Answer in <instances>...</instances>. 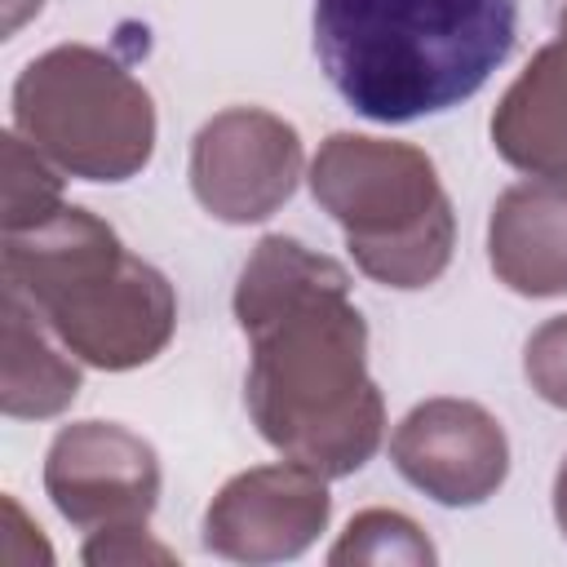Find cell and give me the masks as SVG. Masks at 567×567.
<instances>
[{
    "label": "cell",
    "instance_id": "cell-7",
    "mask_svg": "<svg viewBox=\"0 0 567 567\" xmlns=\"http://www.w3.org/2000/svg\"><path fill=\"white\" fill-rule=\"evenodd\" d=\"M44 492L53 509L84 532L146 523L159 505V456L128 425L71 421L49 443Z\"/></svg>",
    "mask_w": 567,
    "mask_h": 567
},
{
    "label": "cell",
    "instance_id": "cell-17",
    "mask_svg": "<svg viewBox=\"0 0 567 567\" xmlns=\"http://www.w3.org/2000/svg\"><path fill=\"white\" fill-rule=\"evenodd\" d=\"M0 505H4V527H0V532H4V540H0V563H4V567H18V554H22L18 545H27L31 563H53V549L44 545L40 527H35V523L22 514V505H18L13 496H4Z\"/></svg>",
    "mask_w": 567,
    "mask_h": 567
},
{
    "label": "cell",
    "instance_id": "cell-6",
    "mask_svg": "<svg viewBox=\"0 0 567 567\" xmlns=\"http://www.w3.org/2000/svg\"><path fill=\"white\" fill-rule=\"evenodd\" d=\"M306 168L297 128L261 106H226L199 124L190 142V190L199 208L226 226L275 217Z\"/></svg>",
    "mask_w": 567,
    "mask_h": 567
},
{
    "label": "cell",
    "instance_id": "cell-5",
    "mask_svg": "<svg viewBox=\"0 0 567 567\" xmlns=\"http://www.w3.org/2000/svg\"><path fill=\"white\" fill-rule=\"evenodd\" d=\"M13 133L84 182H128L155 155L146 84L93 44H53L13 80Z\"/></svg>",
    "mask_w": 567,
    "mask_h": 567
},
{
    "label": "cell",
    "instance_id": "cell-13",
    "mask_svg": "<svg viewBox=\"0 0 567 567\" xmlns=\"http://www.w3.org/2000/svg\"><path fill=\"white\" fill-rule=\"evenodd\" d=\"M0 186H4V235L13 230H31L44 217H53L66 199H62V168H53L22 133H4L0 137Z\"/></svg>",
    "mask_w": 567,
    "mask_h": 567
},
{
    "label": "cell",
    "instance_id": "cell-4",
    "mask_svg": "<svg viewBox=\"0 0 567 567\" xmlns=\"http://www.w3.org/2000/svg\"><path fill=\"white\" fill-rule=\"evenodd\" d=\"M310 195L341 226L354 266L385 288H430L456 248L452 199L412 142L332 133L310 159Z\"/></svg>",
    "mask_w": 567,
    "mask_h": 567
},
{
    "label": "cell",
    "instance_id": "cell-10",
    "mask_svg": "<svg viewBox=\"0 0 567 567\" xmlns=\"http://www.w3.org/2000/svg\"><path fill=\"white\" fill-rule=\"evenodd\" d=\"M487 261L518 297L567 292V182L532 177L496 195L487 217Z\"/></svg>",
    "mask_w": 567,
    "mask_h": 567
},
{
    "label": "cell",
    "instance_id": "cell-1",
    "mask_svg": "<svg viewBox=\"0 0 567 567\" xmlns=\"http://www.w3.org/2000/svg\"><path fill=\"white\" fill-rule=\"evenodd\" d=\"M235 323L252 350L244 403L257 434L323 478L363 470L385 439V399L346 266L292 235H266L239 270Z\"/></svg>",
    "mask_w": 567,
    "mask_h": 567
},
{
    "label": "cell",
    "instance_id": "cell-20",
    "mask_svg": "<svg viewBox=\"0 0 567 567\" xmlns=\"http://www.w3.org/2000/svg\"><path fill=\"white\" fill-rule=\"evenodd\" d=\"M558 35L567 40V4H563V13H558Z\"/></svg>",
    "mask_w": 567,
    "mask_h": 567
},
{
    "label": "cell",
    "instance_id": "cell-2",
    "mask_svg": "<svg viewBox=\"0 0 567 567\" xmlns=\"http://www.w3.org/2000/svg\"><path fill=\"white\" fill-rule=\"evenodd\" d=\"M518 0H315V58L341 102L412 124L474 97L509 58Z\"/></svg>",
    "mask_w": 567,
    "mask_h": 567
},
{
    "label": "cell",
    "instance_id": "cell-16",
    "mask_svg": "<svg viewBox=\"0 0 567 567\" xmlns=\"http://www.w3.org/2000/svg\"><path fill=\"white\" fill-rule=\"evenodd\" d=\"M80 558L93 563V567H115V563H173L177 554H173L168 545L151 540L146 523H120V527H97V532H89Z\"/></svg>",
    "mask_w": 567,
    "mask_h": 567
},
{
    "label": "cell",
    "instance_id": "cell-18",
    "mask_svg": "<svg viewBox=\"0 0 567 567\" xmlns=\"http://www.w3.org/2000/svg\"><path fill=\"white\" fill-rule=\"evenodd\" d=\"M554 518H558V532L567 540V456H563V465L554 474Z\"/></svg>",
    "mask_w": 567,
    "mask_h": 567
},
{
    "label": "cell",
    "instance_id": "cell-14",
    "mask_svg": "<svg viewBox=\"0 0 567 567\" xmlns=\"http://www.w3.org/2000/svg\"><path fill=\"white\" fill-rule=\"evenodd\" d=\"M434 545L430 536L399 509H363L350 518V527L341 532V540L328 549V563H434Z\"/></svg>",
    "mask_w": 567,
    "mask_h": 567
},
{
    "label": "cell",
    "instance_id": "cell-9",
    "mask_svg": "<svg viewBox=\"0 0 567 567\" xmlns=\"http://www.w3.org/2000/svg\"><path fill=\"white\" fill-rule=\"evenodd\" d=\"M390 461L430 501L470 509L509 478V439L474 399H425L394 425Z\"/></svg>",
    "mask_w": 567,
    "mask_h": 567
},
{
    "label": "cell",
    "instance_id": "cell-11",
    "mask_svg": "<svg viewBox=\"0 0 567 567\" xmlns=\"http://www.w3.org/2000/svg\"><path fill=\"white\" fill-rule=\"evenodd\" d=\"M496 155L527 173L567 182V40H549L492 111Z\"/></svg>",
    "mask_w": 567,
    "mask_h": 567
},
{
    "label": "cell",
    "instance_id": "cell-19",
    "mask_svg": "<svg viewBox=\"0 0 567 567\" xmlns=\"http://www.w3.org/2000/svg\"><path fill=\"white\" fill-rule=\"evenodd\" d=\"M40 4H44V0H4V31L13 35L31 13H40Z\"/></svg>",
    "mask_w": 567,
    "mask_h": 567
},
{
    "label": "cell",
    "instance_id": "cell-8",
    "mask_svg": "<svg viewBox=\"0 0 567 567\" xmlns=\"http://www.w3.org/2000/svg\"><path fill=\"white\" fill-rule=\"evenodd\" d=\"M332 518L328 478L297 461L235 474L204 509V549L230 563H284L306 554Z\"/></svg>",
    "mask_w": 567,
    "mask_h": 567
},
{
    "label": "cell",
    "instance_id": "cell-3",
    "mask_svg": "<svg viewBox=\"0 0 567 567\" xmlns=\"http://www.w3.org/2000/svg\"><path fill=\"white\" fill-rule=\"evenodd\" d=\"M4 288L22 292L53 337L89 368L151 363L177 328L173 284L89 208L62 204L31 230L4 235Z\"/></svg>",
    "mask_w": 567,
    "mask_h": 567
},
{
    "label": "cell",
    "instance_id": "cell-12",
    "mask_svg": "<svg viewBox=\"0 0 567 567\" xmlns=\"http://www.w3.org/2000/svg\"><path fill=\"white\" fill-rule=\"evenodd\" d=\"M80 363L35 315V306L4 288L0 297V412L13 421H44L75 403Z\"/></svg>",
    "mask_w": 567,
    "mask_h": 567
},
{
    "label": "cell",
    "instance_id": "cell-15",
    "mask_svg": "<svg viewBox=\"0 0 567 567\" xmlns=\"http://www.w3.org/2000/svg\"><path fill=\"white\" fill-rule=\"evenodd\" d=\"M523 377H527V385L545 403L567 412V315L545 319L527 337V346H523Z\"/></svg>",
    "mask_w": 567,
    "mask_h": 567
}]
</instances>
